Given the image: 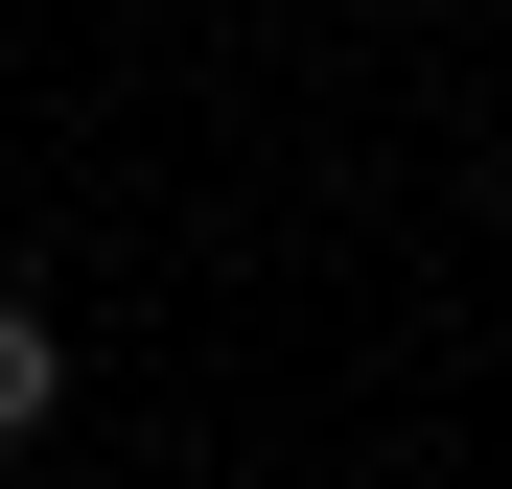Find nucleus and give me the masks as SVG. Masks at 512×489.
<instances>
[{"instance_id":"1","label":"nucleus","mask_w":512,"mask_h":489,"mask_svg":"<svg viewBox=\"0 0 512 489\" xmlns=\"http://www.w3.org/2000/svg\"><path fill=\"white\" fill-rule=\"evenodd\" d=\"M47 420H70V326L0 280V443H47Z\"/></svg>"}]
</instances>
